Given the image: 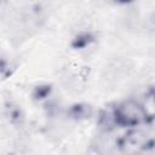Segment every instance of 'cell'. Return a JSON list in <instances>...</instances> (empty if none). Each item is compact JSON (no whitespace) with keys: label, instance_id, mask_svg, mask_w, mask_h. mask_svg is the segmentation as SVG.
Listing matches in <instances>:
<instances>
[{"label":"cell","instance_id":"cell-1","mask_svg":"<svg viewBox=\"0 0 155 155\" xmlns=\"http://www.w3.org/2000/svg\"><path fill=\"white\" fill-rule=\"evenodd\" d=\"M114 119L120 125L134 126L145 119V109L136 101H125L115 109Z\"/></svg>","mask_w":155,"mask_h":155}]
</instances>
